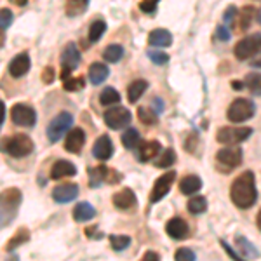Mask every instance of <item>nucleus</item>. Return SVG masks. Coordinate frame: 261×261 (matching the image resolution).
Masks as SVG:
<instances>
[{
  "label": "nucleus",
  "mask_w": 261,
  "mask_h": 261,
  "mask_svg": "<svg viewBox=\"0 0 261 261\" xmlns=\"http://www.w3.org/2000/svg\"><path fill=\"white\" fill-rule=\"evenodd\" d=\"M230 199L239 209H249L258 200V190L252 171L242 172L241 176L233 179L230 187Z\"/></svg>",
  "instance_id": "f257e3e1"
},
{
  "label": "nucleus",
  "mask_w": 261,
  "mask_h": 261,
  "mask_svg": "<svg viewBox=\"0 0 261 261\" xmlns=\"http://www.w3.org/2000/svg\"><path fill=\"white\" fill-rule=\"evenodd\" d=\"M23 202V193L19 188H7L0 192V230L9 226L16 220Z\"/></svg>",
  "instance_id": "f03ea898"
},
{
  "label": "nucleus",
  "mask_w": 261,
  "mask_h": 261,
  "mask_svg": "<svg viewBox=\"0 0 261 261\" xmlns=\"http://www.w3.org/2000/svg\"><path fill=\"white\" fill-rule=\"evenodd\" d=\"M0 150L9 153L11 157L21 159V157H27L33 151V141L27 134H16V136L11 138H4L0 141Z\"/></svg>",
  "instance_id": "7ed1b4c3"
},
{
  "label": "nucleus",
  "mask_w": 261,
  "mask_h": 261,
  "mask_svg": "<svg viewBox=\"0 0 261 261\" xmlns=\"http://www.w3.org/2000/svg\"><path fill=\"white\" fill-rule=\"evenodd\" d=\"M254 113H256V107L251 99L237 98L231 101L228 110H226V119H228L231 124H242V122L252 119Z\"/></svg>",
  "instance_id": "20e7f679"
},
{
  "label": "nucleus",
  "mask_w": 261,
  "mask_h": 261,
  "mask_svg": "<svg viewBox=\"0 0 261 261\" xmlns=\"http://www.w3.org/2000/svg\"><path fill=\"white\" fill-rule=\"evenodd\" d=\"M261 50V33H251V35L244 37L242 40H239L233 47V54L239 61L251 60L252 56H256Z\"/></svg>",
  "instance_id": "39448f33"
},
{
  "label": "nucleus",
  "mask_w": 261,
  "mask_h": 261,
  "mask_svg": "<svg viewBox=\"0 0 261 261\" xmlns=\"http://www.w3.org/2000/svg\"><path fill=\"white\" fill-rule=\"evenodd\" d=\"M216 162L223 174H228L231 169L242 164V148L241 146H226L216 153Z\"/></svg>",
  "instance_id": "423d86ee"
},
{
  "label": "nucleus",
  "mask_w": 261,
  "mask_h": 261,
  "mask_svg": "<svg viewBox=\"0 0 261 261\" xmlns=\"http://www.w3.org/2000/svg\"><path fill=\"white\" fill-rule=\"evenodd\" d=\"M71 124H73V115L68 112H61L60 115H56L47 125V140L50 143L60 141L65 134H68L66 130H70Z\"/></svg>",
  "instance_id": "0eeeda50"
},
{
  "label": "nucleus",
  "mask_w": 261,
  "mask_h": 261,
  "mask_svg": "<svg viewBox=\"0 0 261 261\" xmlns=\"http://www.w3.org/2000/svg\"><path fill=\"white\" fill-rule=\"evenodd\" d=\"M252 134L251 127H233V125H226V127L218 129L216 140L221 145H239V143L246 141Z\"/></svg>",
  "instance_id": "6e6552de"
},
{
  "label": "nucleus",
  "mask_w": 261,
  "mask_h": 261,
  "mask_svg": "<svg viewBox=\"0 0 261 261\" xmlns=\"http://www.w3.org/2000/svg\"><path fill=\"white\" fill-rule=\"evenodd\" d=\"M105 124L108 125L110 129H122V127H127L133 120V115L127 108L124 107H113L110 110L105 112Z\"/></svg>",
  "instance_id": "1a4fd4ad"
},
{
  "label": "nucleus",
  "mask_w": 261,
  "mask_h": 261,
  "mask_svg": "<svg viewBox=\"0 0 261 261\" xmlns=\"http://www.w3.org/2000/svg\"><path fill=\"white\" fill-rule=\"evenodd\" d=\"M11 119L16 125H19V127H33L37 122V113L32 107H28V105L18 103L12 107Z\"/></svg>",
  "instance_id": "9d476101"
},
{
  "label": "nucleus",
  "mask_w": 261,
  "mask_h": 261,
  "mask_svg": "<svg viewBox=\"0 0 261 261\" xmlns=\"http://www.w3.org/2000/svg\"><path fill=\"white\" fill-rule=\"evenodd\" d=\"M176 179V172L169 171L164 172L161 178H157V181L153 183V188H151V195H150V202L151 204H157L159 200H162L167 193L171 192V187Z\"/></svg>",
  "instance_id": "9b49d317"
},
{
  "label": "nucleus",
  "mask_w": 261,
  "mask_h": 261,
  "mask_svg": "<svg viewBox=\"0 0 261 261\" xmlns=\"http://www.w3.org/2000/svg\"><path fill=\"white\" fill-rule=\"evenodd\" d=\"M61 65H63V68L70 70V71H73L81 65V50H79L75 42H68V44L65 45V49H63V53H61Z\"/></svg>",
  "instance_id": "f8f14e48"
},
{
  "label": "nucleus",
  "mask_w": 261,
  "mask_h": 261,
  "mask_svg": "<svg viewBox=\"0 0 261 261\" xmlns=\"http://www.w3.org/2000/svg\"><path fill=\"white\" fill-rule=\"evenodd\" d=\"M166 231L171 239L174 241H183L190 235V228H188V223L183 220V218H171L169 221L166 223Z\"/></svg>",
  "instance_id": "ddd939ff"
},
{
  "label": "nucleus",
  "mask_w": 261,
  "mask_h": 261,
  "mask_svg": "<svg viewBox=\"0 0 261 261\" xmlns=\"http://www.w3.org/2000/svg\"><path fill=\"white\" fill-rule=\"evenodd\" d=\"M84 145H86V133L81 127H75L70 129L68 134H66V140H65V150L70 151V153H81Z\"/></svg>",
  "instance_id": "4468645a"
},
{
  "label": "nucleus",
  "mask_w": 261,
  "mask_h": 261,
  "mask_svg": "<svg viewBox=\"0 0 261 261\" xmlns=\"http://www.w3.org/2000/svg\"><path fill=\"white\" fill-rule=\"evenodd\" d=\"M79 197V187L75 183H65L58 185L53 190V200L58 204H68Z\"/></svg>",
  "instance_id": "2eb2a0df"
},
{
  "label": "nucleus",
  "mask_w": 261,
  "mask_h": 261,
  "mask_svg": "<svg viewBox=\"0 0 261 261\" xmlns=\"http://www.w3.org/2000/svg\"><path fill=\"white\" fill-rule=\"evenodd\" d=\"M92 155H94V159H98V161H108V159L113 155V143H112V138L108 136V134H103V136H99L98 140H96L94 146H92Z\"/></svg>",
  "instance_id": "dca6fc26"
},
{
  "label": "nucleus",
  "mask_w": 261,
  "mask_h": 261,
  "mask_svg": "<svg viewBox=\"0 0 261 261\" xmlns=\"http://www.w3.org/2000/svg\"><path fill=\"white\" fill-rule=\"evenodd\" d=\"M112 200L113 205L117 209H120V211H129V209H133L136 205V195H134V192L130 188H122L117 193H113Z\"/></svg>",
  "instance_id": "f3484780"
},
{
  "label": "nucleus",
  "mask_w": 261,
  "mask_h": 261,
  "mask_svg": "<svg viewBox=\"0 0 261 261\" xmlns=\"http://www.w3.org/2000/svg\"><path fill=\"white\" fill-rule=\"evenodd\" d=\"M28 70H30V56H28V53L18 54L9 63V73L14 79H21L24 73H28Z\"/></svg>",
  "instance_id": "a211bd4d"
},
{
  "label": "nucleus",
  "mask_w": 261,
  "mask_h": 261,
  "mask_svg": "<svg viewBox=\"0 0 261 261\" xmlns=\"http://www.w3.org/2000/svg\"><path fill=\"white\" fill-rule=\"evenodd\" d=\"M148 44L151 47H169L172 44V33L164 28H155L148 35Z\"/></svg>",
  "instance_id": "6ab92c4d"
},
{
  "label": "nucleus",
  "mask_w": 261,
  "mask_h": 261,
  "mask_svg": "<svg viewBox=\"0 0 261 261\" xmlns=\"http://www.w3.org/2000/svg\"><path fill=\"white\" fill-rule=\"evenodd\" d=\"M77 174V167L68 161H56L50 169V179H61Z\"/></svg>",
  "instance_id": "aec40b11"
},
{
  "label": "nucleus",
  "mask_w": 261,
  "mask_h": 261,
  "mask_svg": "<svg viewBox=\"0 0 261 261\" xmlns=\"http://www.w3.org/2000/svg\"><path fill=\"white\" fill-rule=\"evenodd\" d=\"M87 75H89V81L92 86H99V84H103L108 79L110 70H108V66L105 65V63H92L89 66Z\"/></svg>",
  "instance_id": "412c9836"
},
{
  "label": "nucleus",
  "mask_w": 261,
  "mask_h": 261,
  "mask_svg": "<svg viewBox=\"0 0 261 261\" xmlns=\"http://www.w3.org/2000/svg\"><path fill=\"white\" fill-rule=\"evenodd\" d=\"M159 153H161V143L157 140L143 143V145H140V148H138V157H140L141 162H150Z\"/></svg>",
  "instance_id": "4be33fe9"
},
{
  "label": "nucleus",
  "mask_w": 261,
  "mask_h": 261,
  "mask_svg": "<svg viewBox=\"0 0 261 261\" xmlns=\"http://www.w3.org/2000/svg\"><path fill=\"white\" fill-rule=\"evenodd\" d=\"M71 214H73V220L77 223H86L96 216V209L92 207L89 202H79L73 207V213Z\"/></svg>",
  "instance_id": "5701e85b"
},
{
  "label": "nucleus",
  "mask_w": 261,
  "mask_h": 261,
  "mask_svg": "<svg viewBox=\"0 0 261 261\" xmlns=\"http://www.w3.org/2000/svg\"><path fill=\"white\" fill-rule=\"evenodd\" d=\"M200 188H202V179L195 174L185 176V178L179 181V190L183 195H193V193H197Z\"/></svg>",
  "instance_id": "b1692460"
},
{
  "label": "nucleus",
  "mask_w": 261,
  "mask_h": 261,
  "mask_svg": "<svg viewBox=\"0 0 261 261\" xmlns=\"http://www.w3.org/2000/svg\"><path fill=\"white\" fill-rule=\"evenodd\" d=\"M89 9V0H66L65 12L68 18H77Z\"/></svg>",
  "instance_id": "393cba45"
},
{
  "label": "nucleus",
  "mask_w": 261,
  "mask_h": 261,
  "mask_svg": "<svg viewBox=\"0 0 261 261\" xmlns=\"http://www.w3.org/2000/svg\"><path fill=\"white\" fill-rule=\"evenodd\" d=\"M148 89V82L143 81V79H138V81H134L130 86L127 87V99L129 103H134L136 105V101H140V98L146 92Z\"/></svg>",
  "instance_id": "a878e982"
},
{
  "label": "nucleus",
  "mask_w": 261,
  "mask_h": 261,
  "mask_svg": "<svg viewBox=\"0 0 261 261\" xmlns=\"http://www.w3.org/2000/svg\"><path fill=\"white\" fill-rule=\"evenodd\" d=\"M28 241H30V231H28V228H19L14 233V237L9 239V242H7V246H6V251L11 252V251L18 249L19 246L27 244Z\"/></svg>",
  "instance_id": "bb28decb"
},
{
  "label": "nucleus",
  "mask_w": 261,
  "mask_h": 261,
  "mask_svg": "<svg viewBox=\"0 0 261 261\" xmlns=\"http://www.w3.org/2000/svg\"><path fill=\"white\" fill-rule=\"evenodd\" d=\"M108 178V167L98 166L94 169H89V185L91 188H99L101 183H107Z\"/></svg>",
  "instance_id": "cd10ccee"
},
{
  "label": "nucleus",
  "mask_w": 261,
  "mask_h": 261,
  "mask_svg": "<svg viewBox=\"0 0 261 261\" xmlns=\"http://www.w3.org/2000/svg\"><path fill=\"white\" fill-rule=\"evenodd\" d=\"M237 246H239V249H241V254L244 256V258H251V259H254V258H259V252L258 249H256L252 244L247 241L246 237H242V235H239L237 237Z\"/></svg>",
  "instance_id": "c85d7f7f"
},
{
  "label": "nucleus",
  "mask_w": 261,
  "mask_h": 261,
  "mask_svg": "<svg viewBox=\"0 0 261 261\" xmlns=\"http://www.w3.org/2000/svg\"><path fill=\"white\" fill-rule=\"evenodd\" d=\"M244 86L251 91V94L254 96H261V73H247L246 79H244Z\"/></svg>",
  "instance_id": "c756f323"
},
{
  "label": "nucleus",
  "mask_w": 261,
  "mask_h": 261,
  "mask_svg": "<svg viewBox=\"0 0 261 261\" xmlns=\"http://www.w3.org/2000/svg\"><path fill=\"white\" fill-rule=\"evenodd\" d=\"M252 19H254V7L246 6L239 12V32H247V28L251 27Z\"/></svg>",
  "instance_id": "7c9ffc66"
},
{
  "label": "nucleus",
  "mask_w": 261,
  "mask_h": 261,
  "mask_svg": "<svg viewBox=\"0 0 261 261\" xmlns=\"http://www.w3.org/2000/svg\"><path fill=\"white\" fill-rule=\"evenodd\" d=\"M124 56V47L119 44H112L103 50V60L108 63H119Z\"/></svg>",
  "instance_id": "2f4dec72"
},
{
  "label": "nucleus",
  "mask_w": 261,
  "mask_h": 261,
  "mask_svg": "<svg viewBox=\"0 0 261 261\" xmlns=\"http://www.w3.org/2000/svg\"><path fill=\"white\" fill-rule=\"evenodd\" d=\"M119 101H120V94L113 89V87H105V89L101 91L99 103L103 105V107H112V105L119 103Z\"/></svg>",
  "instance_id": "473e14b6"
},
{
  "label": "nucleus",
  "mask_w": 261,
  "mask_h": 261,
  "mask_svg": "<svg viewBox=\"0 0 261 261\" xmlns=\"http://www.w3.org/2000/svg\"><path fill=\"white\" fill-rule=\"evenodd\" d=\"M174 162H176L174 150L167 148V150H164L162 153H159V159L155 161V166H157L159 169H167V167H171Z\"/></svg>",
  "instance_id": "72a5a7b5"
},
{
  "label": "nucleus",
  "mask_w": 261,
  "mask_h": 261,
  "mask_svg": "<svg viewBox=\"0 0 261 261\" xmlns=\"http://www.w3.org/2000/svg\"><path fill=\"white\" fill-rule=\"evenodd\" d=\"M138 119L145 125H155L159 122L157 112H153L150 107H140L138 108Z\"/></svg>",
  "instance_id": "f704fd0d"
},
{
  "label": "nucleus",
  "mask_w": 261,
  "mask_h": 261,
  "mask_svg": "<svg viewBox=\"0 0 261 261\" xmlns=\"http://www.w3.org/2000/svg\"><path fill=\"white\" fill-rule=\"evenodd\" d=\"M187 209L192 214L199 216V214L205 213V209H207V200H205V197H192L187 204Z\"/></svg>",
  "instance_id": "c9c22d12"
},
{
  "label": "nucleus",
  "mask_w": 261,
  "mask_h": 261,
  "mask_svg": "<svg viewBox=\"0 0 261 261\" xmlns=\"http://www.w3.org/2000/svg\"><path fill=\"white\" fill-rule=\"evenodd\" d=\"M138 143H140V133H138L136 129L129 127L127 130H124V134H122V145H124L125 148L127 150L136 148Z\"/></svg>",
  "instance_id": "e433bc0d"
},
{
  "label": "nucleus",
  "mask_w": 261,
  "mask_h": 261,
  "mask_svg": "<svg viewBox=\"0 0 261 261\" xmlns=\"http://www.w3.org/2000/svg\"><path fill=\"white\" fill-rule=\"evenodd\" d=\"M107 32V23L103 19H96L89 28V42H98Z\"/></svg>",
  "instance_id": "4c0bfd02"
},
{
  "label": "nucleus",
  "mask_w": 261,
  "mask_h": 261,
  "mask_svg": "<svg viewBox=\"0 0 261 261\" xmlns=\"http://www.w3.org/2000/svg\"><path fill=\"white\" fill-rule=\"evenodd\" d=\"M110 246L113 251H124L130 246V237L129 235H110Z\"/></svg>",
  "instance_id": "58836bf2"
},
{
  "label": "nucleus",
  "mask_w": 261,
  "mask_h": 261,
  "mask_svg": "<svg viewBox=\"0 0 261 261\" xmlns=\"http://www.w3.org/2000/svg\"><path fill=\"white\" fill-rule=\"evenodd\" d=\"M86 86V81L82 77H70L68 81L63 82V89L68 91V92H75V91H81Z\"/></svg>",
  "instance_id": "ea45409f"
},
{
  "label": "nucleus",
  "mask_w": 261,
  "mask_h": 261,
  "mask_svg": "<svg viewBox=\"0 0 261 261\" xmlns=\"http://www.w3.org/2000/svg\"><path fill=\"white\" fill-rule=\"evenodd\" d=\"M146 54H148V58L155 63V65H166V63L169 61V54H166L164 50H153V49H151Z\"/></svg>",
  "instance_id": "a19ab883"
},
{
  "label": "nucleus",
  "mask_w": 261,
  "mask_h": 261,
  "mask_svg": "<svg viewBox=\"0 0 261 261\" xmlns=\"http://www.w3.org/2000/svg\"><path fill=\"white\" fill-rule=\"evenodd\" d=\"M174 261H195V252L188 247H179L174 252Z\"/></svg>",
  "instance_id": "79ce46f5"
},
{
  "label": "nucleus",
  "mask_w": 261,
  "mask_h": 261,
  "mask_svg": "<svg viewBox=\"0 0 261 261\" xmlns=\"http://www.w3.org/2000/svg\"><path fill=\"white\" fill-rule=\"evenodd\" d=\"M12 19H14V14L9 9H0V30H6L12 24Z\"/></svg>",
  "instance_id": "37998d69"
},
{
  "label": "nucleus",
  "mask_w": 261,
  "mask_h": 261,
  "mask_svg": "<svg viewBox=\"0 0 261 261\" xmlns=\"http://www.w3.org/2000/svg\"><path fill=\"white\" fill-rule=\"evenodd\" d=\"M157 4H159V0H141L140 9L145 12V14H153V12L157 11Z\"/></svg>",
  "instance_id": "c03bdc74"
},
{
  "label": "nucleus",
  "mask_w": 261,
  "mask_h": 261,
  "mask_svg": "<svg viewBox=\"0 0 261 261\" xmlns=\"http://www.w3.org/2000/svg\"><path fill=\"white\" fill-rule=\"evenodd\" d=\"M235 18H237V7L230 6L228 9L225 11V14H223V23H225V27H230V24H233Z\"/></svg>",
  "instance_id": "a18cd8bd"
},
{
  "label": "nucleus",
  "mask_w": 261,
  "mask_h": 261,
  "mask_svg": "<svg viewBox=\"0 0 261 261\" xmlns=\"http://www.w3.org/2000/svg\"><path fill=\"white\" fill-rule=\"evenodd\" d=\"M230 37H231V33H230V30H228V27L221 24V27H218V28H216V39H218V40L226 42V40H230Z\"/></svg>",
  "instance_id": "49530a36"
},
{
  "label": "nucleus",
  "mask_w": 261,
  "mask_h": 261,
  "mask_svg": "<svg viewBox=\"0 0 261 261\" xmlns=\"http://www.w3.org/2000/svg\"><path fill=\"white\" fill-rule=\"evenodd\" d=\"M54 68L53 66H45L44 71H42V82L44 84H53L54 82Z\"/></svg>",
  "instance_id": "de8ad7c7"
},
{
  "label": "nucleus",
  "mask_w": 261,
  "mask_h": 261,
  "mask_svg": "<svg viewBox=\"0 0 261 261\" xmlns=\"http://www.w3.org/2000/svg\"><path fill=\"white\" fill-rule=\"evenodd\" d=\"M221 246L225 247V251L228 252V256H230V259H233V261H247V259H244V258H241V256L237 254V252H235L233 249H231V247L228 246V244H226L225 241H221Z\"/></svg>",
  "instance_id": "09e8293b"
},
{
  "label": "nucleus",
  "mask_w": 261,
  "mask_h": 261,
  "mask_svg": "<svg viewBox=\"0 0 261 261\" xmlns=\"http://www.w3.org/2000/svg\"><path fill=\"white\" fill-rule=\"evenodd\" d=\"M141 261H161V258H159L157 252L148 251V252H146V254H145V258H143Z\"/></svg>",
  "instance_id": "8fccbe9b"
},
{
  "label": "nucleus",
  "mask_w": 261,
  "mask_h": 261,
  "mask_svg": "<svg viewBox=\"0 0 261 261\" xmlns=\"http://www.w3.org/2000/svg\"><path fill=\"white\" fill-rule=\"evenodd\" d=\"M86 233H87V237H96V239L103 237V233H98V231H96V226H89V228L86 230Z\"/></svg>",
  "instance_id": "3c124183"
},
{
  "label": "nucleus",
  "mask_w": 261,
  "mask_h": 261,
  "mask_svg": "<svg viewBox=\"0 0 261 261\" xmlns=\"http://www.w3.org/2000/svg\"><path fill=\"white\" fill-rule=\"evenodd\" d=\"M230 86L233 87V91H242L244 87H246V86H244V82H241V81H231Z\"/></svg>",
  "instance_id": "603ef678"
},
{
  "label": "nucleus",
  "mask_w": 261,
  "mask_h": 261,
  "mask_svg": "<svg viewBox=\"0 0 261 261\" xmlns=\"http://www.w3.org/2000/svg\"><path fill=\"white\" fill-rule=\"evenodd\" d=\"M6 120V105H4V101H0V124Z\"/></svg>",
  "instance_id": "864d4df0"
},
{
  "label": "nucleus",
  "mask_w": 261,
  "mask_h": 261,
  "mask_svg": "<svg viewBox=\"0 0 261 261\" xmlns=\"http://www.w3.org/2000/svg\"><path fill=\"white\" fill-rule=\"evenodd\" d=\"M11 4H14V6H19V7H24L28 4V0H9Z\"/></svg>",
  "instance_id": "5fc2aeb1"
},
{
  "label": "nucleus",
  "mask_w": 261,
  "mask_h": 261,
  "mask_svg": "<svg viewBox=\"0 0 261 261\" xmlns=\"http://www.w3.org/2000/svg\"><path fill=\"white\" fill-rule=\"evenodd\" d=\"M251 65L254 66V68H261V56H259V58H256L254 61H251Z\"/></svg>",
  "instance_id": "6e6d98bb"
},
{
  "label": "nucleus",
  "mask_w": 261,
  "mask_h": 261,
  "mask_svg": "<svg viewBox=\"0 0 261 261\" xmlns=\"http://www.w3.org/2000/svg\"><path fill=\"white\" fill-rule=\"evenodd\" d=\"M256 225H258V228H259V231H261V209H259L258 216H256Z\"/></svg>",
  "instance_id": "4d7b16f0"
},
{
  "label": "nucleus",
  "mask_w": 261,
  "mask_h": 261,
  "mask_svg": "<svg viewBox=\"0 0 261 261\" xmlns=\"http://www.w3.org/2000/svg\"><path fill=\"white\" fill-rule=\"evenodd\" d=\"M256 21H258V23L261 24V9L258 11V16H256Z\"/></svg>",
  "instance_id": "13d9d810"
}]
</instances>
